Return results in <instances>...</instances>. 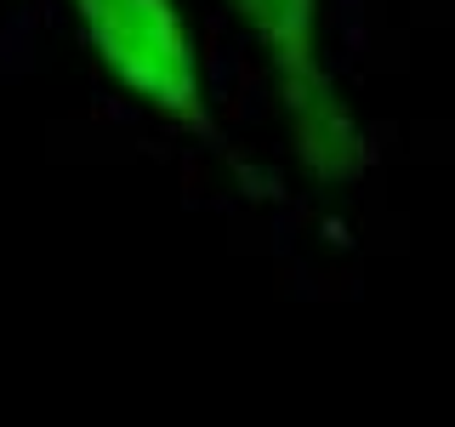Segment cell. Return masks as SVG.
<instances>
[{"mask_svg":"<svg viewBox=\"0 0 455 427\" xmlns=\"http://www.w3.org/2000/svg\"><path fill=\"white\" fill-rule=\"evenodd\" d=\"M80 18L85 46L148 114L205 132V85L199 52L182 23L177 0H68Z\"/></svg>","mask_w":455,"mask_h":427,"instance_id":"7a4b0ae2","label":"cell"},{"mask_svg":"<svg viewBox=\"0 0 455 427\" xmlns=\"http://www.w3.org/2000/svg\"><path fill=\"white\" fill-rule=\"evenodd\" d=\"M228 6L239 12V23L262 40V52L279 68V103L296 160L331 182L359 177L364 132L319 63V0H228Z\"/></svg>","mask_w":455,"mask_h":427,"instance_id":"6da1fadb","label":"cell"}]
</instances>
